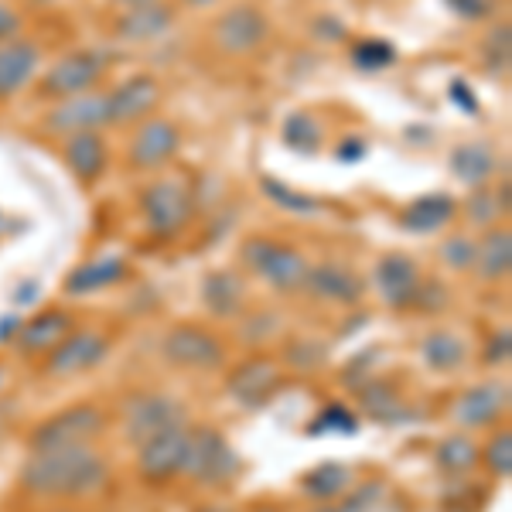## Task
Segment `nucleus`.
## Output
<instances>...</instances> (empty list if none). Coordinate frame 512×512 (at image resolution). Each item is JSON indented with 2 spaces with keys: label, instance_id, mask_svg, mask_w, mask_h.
Returning a JSON list of instances; mask_svg holds the SVG:
<instances>
[{
  "label": "nucleus",
  "instance_id": "nucleus-19",
  "mask_svg": "<svg viewBox=\"0 0 512 512\" xmlns=\"http://www.w3.org/2000/svg\"><path fill=\"white\" fill-rule=\"evenodd\" d=\"M280 386V366L270 359H250L229 373V396L243 407H263Z\"/></svg>",
  "mask_w": 512,
  "mask_h": 512
},
{
  "label": "nucleus",
  "instance_id": "nucleus-32",
  "mask_svg": "<svg viewBox=\"0 0 512 512\" xmlns=\"http://www.w3.org/2000/svg\"><path fill=\"white\" fill-rule=\"evenodd\" d=\"M482 461H485V468H489L495 478H509L512 475V434H509V427H502V431L495 434L489 444H485Z\"/></svg>",
  "mask_w": 512,
  "mask_h": 512
},
{
  "label": "nucleus",
  "instance_id": "nucleus-48",
  "mask_svg": "<svg viewBox=\"0 0 512 512\" xmlns=\"http://www.w3.org/2000/svg\"><path fill=\"white\" fill-rule=\"evenodd\" d=\"M0 379H4V376H0Z\"/></svg>",
  "mask_w": 512,
  "mask_h": 512
},
{
  "label": "nucleus",
  "instance_id": "nucleus-36",
  "mask_svg": "<svg viewBox=\"0 0 512 512\" xmlns=\"http://www.w3.org/2000/svg\"><path fill=\"white\" fill-rule=\"evenodd\" d=\"M373 499H379V485H366L362 492H352L342 502H321L315 512H369L373 509Z\"/></svg>",
  "mask_w": 512,
  "mask_h": 512
},
{
  "label": "nucleus",
  "instance_id": "nucleus-8",
  "mask_svg": "<svg viewBox=\"0 0 512 512\" xmlns=\"http://www.w3.org/2000/svg\"><path fill=\"white\" fill-rule=\"evenodd\" d=\"M161 352H164V359L178 369L216 373V369L226 366V345H222L209 328L192 325V321L171 328V332L161 338Z\"/></svg>",
  "mask_w": 512,
  "mask_h": 512
},
{
  "label": "nucleus",
  "instance_id": "nucleus-14",
  "mask_svg": "<svg viewBox=\"0 0 512 512\" xmlns=\"http://www.w3.org/2000/svg\"><path fill=\"white\" fill-rule=\"evenodd\" d=\"M161 103V86L154 76H130L110 89V127H130L154 117Z\"/></svg>",
  "mask_w": 512,
  "mask_h": 512
},
{
  "label": "nucleus",
  "instance_id": "nucleus-5",
  "mask_svg": "<svg viewBox=\"0 0 512 512\" xmlns=\"http://www.w3.org/2000/svg\"><path fill=\"white\" fill-rule=\"evenodd\" d=\"M106 431V414L96 403H76L65 407L62 414L41 420L28 434V451H52L72 448V444H96V437Z\"/></svg>",
  "mask_w": 512,
  "mask_h": 512
},
{
  "label": "nucleus",
  "instance_id": "nucleus-9",
  "mask_svg": "<svg viewBox=\"0 0 512 512\" xmlns=\"http://www.w3.org/2000/svg\"><path fill=\"white\" fill-rule=\"evenodd\" d=\"M212 38H216L219 52H226V55H253L267 45L270 18L256 4H236L216 18Z\"/></svg>",
  "mask_w": 512,
  "mask_h": 512
},
{
  "label": "nucleus",
  "instance_id": "nucleus-46",
  "mask_svg": "<svg viewBox=\"0 0 512 512\" xmlns=\"http://www.w3.org/2000/svg\"><path fill=\"white\" fill-rule=\"evenodd\" d=\"M253 512H280V509H270V506H260V509H253Z\"/></svg>",
  "mask_w": 512,
  "mask_h": 512
},
{
  "label": "nucleus",
  "instance_id": "nucleus-15",
  "mask_svg": "<svg viewBox=\"0 0 512 512\" xmlns=\"http://www.w3.org/2000/svg\"><path fill=\"white\" fill-rule=\"evenodd\" d=\"M376 287L390 308H414L424 277H420V267L407 253H390L376 263Z\"/></svg>",
  "mask_w": 512,
  "mask_h": 512
},
{
  "label": "nucleus",
  "instance_id": "nucleus-13",
  "mask_svg": "<svg viewBox=\"0 0 512 512\" xmlns=\"http://www.w3.org/2000/svg\"><path fill=\"white\" fill-rule=\"evenodd\" d=\"M178 147H181V134L175 123L161 120V117H147L134 130V137H130V147H127L130 168H137V171L161 168V164H168L175 158Z\"/></svg>",
  "mask_w": 512,
  "mask_h": 512
},
{
  "label": "nucleus",
  "instance_id": "nucleus-39",
  "mask_svg": "<svg viewBox=\"0 0 512 512\" xmlns=\"http://www.w3.org/2000/svg\"><path fill=\"white\" fill-rule=\"evenodd\" d=\"M444 4L465 21H482L495 11V0H444Z\"/></svg>",
  "mask_w": 512,
  "mask_h": 512
},
{
  "label": "nucleus",
  "instance_id": "nucleus-43",
  "mask_svg": "<svg viewBox=\"0 0 512 512\" xmlns=\"http://www.w3.org/2000/svg\"><path fill=\"white\" fill-rule=\"evenodd\" d=\"M465 93H468V89H465V82H454V86H451V99H454V103H461V110H465V113H475V110H478L475 96L468 99Z\"/></svg>",
  "mask_w": 512,
  "mask_h": 512
},
{
  "label": "nucleus",
  "instance_id": "nucleus-4",
  "mask_svg": "<svg viewBox=\"0 0 512 512\" xmlns=\"http://www.w3.org/2000/svg\"><path fill=\"white\" fill-rule=\"evenodd\" d=\"M195 212L192 188L181 178H158L140 192V216L154 239H175L188 229Z\"/></svg>",
  "mask_w": 512,
  "mask_h": 512
},
{
  "label": "nucleus",
  "instance_id": "nucleus-35",
  "mask_svg": "<svg viewBox=\"0 0 512 512\" xmlns=\"http://www.w3.org/2000/svg\"><path fill=\"white\" fill-rule=\"evenodd\" d=\"M352 59H355V65H359V69L379 72V69H386V65H393L396 52H393V45H386V41L366 38V41H359V45H355Z\"/></svg>",
  "mask_w": 512,
  "mask_h": 512
},
{
  "label": "nucleus",
  "instance_id": "nucleus-18",
  "mask_svg": "<svg viewBox=\"0 0 512 512\" xmlns=\"http://www.w3.org/2000/svg\"><path fill=\"white\" fill-rule=\"evenodd\" d=\"M62 158L72 175L86 181V185H93L110 168V147L99 137V130H82V134L62 137Z\"/></svg>",
  "mask_w": 512,
  "mask_h": 512
},
{
  "label": "nucleus",
  "instance_id": "nucleus-40",
  "mask_svg": "<svg viewBox=\"0 0 512 512\" xmlns=\"http://www.w3.org/2000/svg\"><path fill=\"white\" fill-rule=\"evenodd\" d=\"M509 355H512L509 332H495V335L489 338V345H485L482 362H485V366H506V362H509Z\"/></svg>",
  "mask_w": 512,
  "mask_h": 512
},
{
  "label": "nucleus",
  "instance_id": "nucleus-2",
  "mask_svg": "<svg viewBox=\"0 0 512 512\" xmlns=\"http://www.w3.org/2000/svg\"><path fill=\"white\" fill-rule=\"evenodd\" d=\"M243 263L253 270L256 277L267 280L274 291L280 294H294V291H304L308 284V256L297 253L294 246L280 243V239H270V236H250L243 243Z\"/></svg>",
  "mask_w": 512,
  "mask_h": 512
},
{
  "label": "nucleus",
  "instance_id": "nucleus-11",
  "mask_svg": "<svg viewBox=\"0 0 512 512\" xmlns=\"http://www.w3.org/2000/svg\"><path fill=\"white\" fill-rule=\"evenodd\" d=\"M188 431H192V427H175V431H164V434L140 444L137 472L144 482L164 485L181 475L185 458H188Z\"/></svg>",
  "mask_w": 512,
  "mask_h": 512
},
{
  "label": "nucleus",
  "instance_id": "nucleus-3",
  "mask_svg": "<svg viewBox=\"0 0 512 512\" xmlns=\"http://www.w3.org/2000/svg\"><path fill=\"white\" fill-rule=\"evenodd\" d=\"M181 475L202 489H222L239 475V454L216 427H195L188 431V458Z\"/></svg>",
  "mask_w": 512,
  "mask_h": 512
},
{
  "label": "nucleus",
  "instance_id": "nucleus-38",
  "mask_svg": "<svg viewBox=\"0 0 512 512\" xmlns=\"http://www.w3.org/2000/svg\"><path fill=\"white\" fill-rule=\"evenodd\" d=\"M315 427H318V431H345V434H352L355 431V417L345 407H325L318 414Z\"/></svg>",
  "mask_w": 512,
  "mask_h": 512
},
{
  "label": "nucleus",
  "instance_id": "nucleus-26",
  "mask_svg": "<svg viewBox=\"0 0 512 512\" xmlns=\"http://www.w3.org/2000/svg\"><path fill=\"white\" fill-rule=\"evenodd\" d=\"M475 267L485 280H506L512 270V233L506 226H489L478 243Z\"/></svg>",
  "mask_w": 512,
  "mask_h": 512
},
{
  "label": "nucleus",
  "instance_id": "nucleus-7",
  "mask_svg": "<svg viewBox=\"0 0 512 512\" xmlns=\"http://www.w3.org/2000/svg\"><path fill=\"white\" fill-rule=\"evenodd\" d=\"M106 69H110V62H106L103 52L79 48V52H69L55 65H48V72L38 79V96L62 103V99L89 93V89H96L103 82Z\"/></svg>",
  "mask_w": 512,
  "mask_h": 512
},
{
  "label": "nucleus",
  "instance_id": "nucleus-44",
  "mask_svg": "<svg viewBox=\"0 0 512 512\" xmlns=\"http://www.w3.org/2000/svg\"><path fill=\"white\" fill-rule=\"evenodd\" d=\"M185 4H192V7H209V4H216V0H185Z\"/></svg>",
  "mask_w": 512,
  "mask_h": 512
},
{
  "label": "nucleus",
  "instance_id": "nucleus-31",
  "mask_svg": "<svg viewBox=\"0 0 512 512\" xmlns=\"http://www.w3.org/2000/svg\"><path fill=\"white\" fill-rule=\"evenodd\" d=\"M284 144L294 147V151H315L321 144L318 120L308 117V113H294V117L284 123Z\"/></svg>",
  "mask_w": 512,
  "mask_h": 512
},
{
  "label": "nucleus",
  "instance_id": "nucleus-28",
  "mask_svg": "<svg viewBox=\"0 0 512 512\" xmlns=\"http://www.w3.org/2000/svg\"><path fill=\"white\" fill-rule=\"evenodd\" d=\"M420 355L434 373H454V369L465 366L468 359V345L451 332H431L420 342Z\"/></svg>",
  "mask_w": 512,
  "mask_h": 512
},
{
  "label": "nucleus",
  "instance_id": "nucleus-24",
  "mask_svg": "<svg viewBox=\"0 0 512 512\" xmlns=\"http://www.w3.org/2000/svg\"><path fill=\"white\" fill-rule=\"evenodd\" d=\"M171 24H175V11L154 0V4L130 7L117 21V35L123 41H158L164 38V31H168Z\"/></svg>",
  "mask_w": 512,
  "mask_h": 512
},
{
  "label": "nucleus",
  "instance_id": "nucleus-34",
  "mask_svg": "<svg viewBox=\"0 0 512 512\" xmlns=\"http://www.w3.org/2000/svg\"><path fill=\"white\" fill-rule=\"evenodd\" d=\"M263 192L274 198L280 209L297 212V216H311V212H318V202H315V198L294 192V188H287V185H277L274 178H263Z\"/></svg>",
  "mask_w": 512,
  "mask_h": 512
},
{
  "label": "nucleus",
  "instance_id": "nucleus-27",
  "mask_svg": "<svg viewBox=\"0 0 512 512\" xmlns=\"http://www.w3.org/2000/svg\"><path fill=\"white\" fill-rule=\"evenodd\" d=\"M451 175L472 188H485L495 175V151L489 144H461L451 151Z\"/></svg>",
  "mask_w": 512,
  "mask_h": 512
},
{
  "label": "nucleus",
  "instance_id": "nucleus-16",
  "mask_svg": "<svg viewBox=\"0 0 512 512\" xmlns=\"http://www.w3.org/2000/svg\"><path fill=\"white\" fill-rule=\"evenodd\" d=\"M509 410V386L506 383H478L472 390H465L454 403L451 417L458 427H492L499 417H506Z\"/></svg>",
  "mask_w": 512,
  "mask_h": 512
},
{
  "label": "nucleus",
  "instance_id": "nucleus-45",
  "mask_svg": "<svg viewBox=\"0 0 512 512\" xmlns=\"http://www.w3.org/2000/svg\"><path fill=\"white\" fill-rule=\"evenodd\" d=\"M120 4H127V7H140V4H154V0H120Z\"/></svg>",
  "mask_w": 512,
  "mask_h": 512
},
{
  "label": "nucleus",
  "instance_id": "nucleus-12",
  "mask_svg": "<svg viewBox=\"0 0 512 512\" xmlns=\"http://www.w3.org/2000/svg\"><path fill=\"white\" fill-rule=\"evenodd\" d=\"M110 355V338L99 332H69L48 352L45 373L55 379H69V376H82L89 369H96L99 362Z\"/></svg>",
  "mask_w": 512,
  "mask_h": 512
},
{
  "label": "nucleus",
  "instance_id": "nucleus-42",
  "mask_svg": "<svg viewBox=\"0 0 512 512\" xmlns=\"http://www.w3.org/2000/svg\"><path fill=\"white\" fill-rule=\"evenodd\" d=\"M362 154H366V140H345V144L338 147V158L342 161H359Z\"/></svg>",
  "mask_w": 512,
  "mask_h": 512
},
{
  "label": "nucleus",
  "instance_id": "nucleus-41",
  "mask_svg": "<svg viewBox=\"0 0 512 512\" xmlns=\"http://www.w3.org/2000/svg\"><path fill=\"white\" fill-rule=\"evenodd\" d=\"M21 35V14L11 4H0V41Z\"/></svg>",
  "mask_w": 512,
  "mask_h": 512
},
{
  "label": "nucleus",
  "instance_id": "nucleus-22",
  "mask_svg": "<svg viewBox=\"0 0 512 512\" xmlns=\"http://www.w3.org/2000/svg\"><path fill=\"white\" fill-rule=\"evenodd\" d=\"M304 291L325 297V301H335V304H352L362 297L366 284H362L349 267H342V263H318V267L308 270Z\"/></svg>",
  "mask_w": 512,
  "mask_h": 512
},
{
  "label": "nucleus",
  "instance_id": "nucleus-23",
  "mask_svg": "<svg viewBox=\"0 0 512 512\" xmlns=\"http://www.w3.org/2000/svg\"><path fill=\"white\" fill-rule=\"evenodd\" d=\"M458 212V202L448 192H431V195H420L407 209L400 212V226L410 229V233H437L454 219Z\"/></svg>",
  "mask_w": 512,
  "mask_h": 512
},
{
  "label": "nucleus",
  "instance_id": "nucleus-33",
  "mask_svg": "<svg viewBox=\"0 0 512 512\" xmlns=\"http://www.w3.org/2000/svg\"><path fill=\"white\" fill-rule=\"evenodd\" d=\"M475 256H478V243L472 236H448L441 246V260L448 263L451 270L465 274V270H475Z\"/></svg>",
  "mask_w": 512,
  "mask_h": 512
},
{
  "label": "nucleus",
  "instance_id": "nucleus-47",
  "mask_svg": "<svg viewBox=\"0 0 512 512\" xmlns=\"http://www.w3.org/2000/svg\"><path fill=\"white\" fill-rule=\"evenodd\" d=\"M48 512H76V509H48Z\"/></svg>",
  "mask_w": 512,
  "mask_h": 512
},
{
  "label": "nucleus",
  "instance_id": "nucleus-30",
  "mask_svg": "<svg viewBox=\"0 0 512 512\" xmlns=\"http://www.w3.org/2000/svg\"><path fill=\"white\" fill-rule=\"evenodd\" d=\"M482 461V448L468 434H451L437 444V465L448 475H465Z\"/></svg>",
  "mask_w": 512,
  "mask_h": 512
},
{
  "label": "nucleus",
  "instance_id": "nucleus-10",
  "mask_svg": "<svg viewBox=\"0 0 512 512\" xmlns=\"http://www.w3.org/2000/svg\"><path fill=\"white\" fill-rule=\"evenodd\" d=\"M103 127H110V93H99V89L62 99L41 120V130L52 137H69V134H82V130H103Z\"/></svg>",
  "mask_w": 512,
  "mask_h": 512
},
{
  "label": "nucleus",
  "instance_id": "nucleus-25",
  "mask_svg": "<svg viewBox=\"0 0 512 512\" xmlns=\"http://www.w3.org/2000/svg\"><path fill=\"white\" fill-rule=\"evenodd\" d=\"M246 291H243V280L229 270H216V274L205 277L202 284V304L209 308V315L216 318H236L243 311Z\"/></svg>",
  "mask_w": 512,
  "mask_h": 512
},
{
  "label": "nucleus",
  "instance_id": "nucleus-29",
  "mask_svg": "<svg viewBox=\"0 0 512 512\" xmlns=\"http://www.w3.org/2000/svg\"><path fill=\"white\" fill-rule=\"evenodd\" d=\"M352 485V472L338 461H328V465H318L315 472H308L301 478V489L311 495L315 502H335L349 492Z\"/></svg>",
  "mask_w": 512,
  "mask_h": 512
},
{
  "label": "nucleus",
  "instance_id": "nucleus-6",
  "mask_svg": "<svg viewBox=\"0 0 512 512\" xmlns=\"http://www.w3.org/2000/svg\"><path fill=\"white\" fill-rule=\"evenodd\" d=\"M175 427H188V407L171 393H134L123 410V434L130 444H144L151 437Z\"/></svg>",
  "mask_w": 512,
  "mask_h": 512
},
{
  "label": "nucleus",
  "instance_id": "nucleus-21",
  "mask_svg": "<svg viewBox=\"0 0 512 512\" xmlns=\"http://www.w3.org/2000/svg\"><path fill=\"white\" fill-rule=\"evenodd\" d=\"M69 332H72V315H65L59 308H48L31 321H24L21 332L14 335V345H18L21 355H48Z\"/></svg>",
  "mask_w": 512,
  "mask_h": 512
},
{
  "label": "nucleus",
  "instance_id": "nucleus-17",
  "mask_svg": "<svg viewBox=\"0 0 512 512\" xmlns=\"http://www.w3.org/2000/svg\"><path fill=\"white\" fill-rule=\"evenodd\" d=\"M38 65H41V52L35 41L21 35L0 41V103L18 96L38 76Z\"/></svg>",
  "mask_w": 512,
  "mask_h": 512
},
{
  "label": "nucleus",
  "instance_id": "nucleus-37",
  "mask_svg": "<svg viewBox=\"0 0 512 512\" xmlns=\"http://www.w3.org/2000/svg\"><path fill=\"white\" fill-rule=\"evenodd\" d=\"M499 212H506L499 205V198L485 195L482 188H478V195L468 202V216H472L475 226H495V219H499Z\"/></svg>",
  "mask_w": 512,
  "mask_h": 512
},
{
  "label": "nucleus",
  "instance_id": "nucleus-1",
  "mask_svg": "<svg viewBox=\"0 0 512 512\" xmlns=\"http://www.w3.org/2000/svg\"><path fill=\"white\" fill-rule=\"evenodd\" d=\"M110 458L96 444L28 451L21 465V489L38 499H89L110 485Z\"/></svg>",
  "mask_w": 512,
  "mask_h": 512
},
{
  "label": "nucleus",
  "instance_id": "nucleus-20",
  "mask_svg": "<svg viewBox=\"0 0 512 512\" xmlns=\"http://www.w3.org/2000/svg\"><path fill=\"white\" fill-rule=\"evenodd\" d=\"M127 274H130L127 256H123V253H99V256H93V260L79 263V267L65 277V294H69V297H89L96 291H106V287L120 284Z\"/></svg>",
  "mask_w": 512,
  "mask_h": 512
}]
</instances>
